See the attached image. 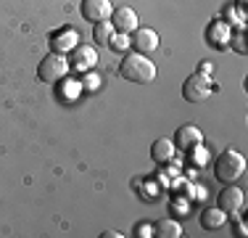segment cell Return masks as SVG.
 I'll list each match as a JSON object with an SVG mask.
<instances>
[{
    "label": "cell",
    "instance_id": "cell-20",
    "mask_svg": "<svg viewBox=\"0 0 248 238\" xmlns=\"http://www.w3.org/2000/svg\"><path fill=\"white\" fill-rule=\"evenodd\" d=\"M135 236L138 238H145V236H153V225H138V228H135Z\"/></svg>",
    "mask_w": 248,
    "mask_h": 238
},
{
    "label": "cell",
    "instance_id": "cell-4",
    "mask_svg": "<svg viewBox=\"0 0 248 238\" xmlns=\"http://www.w3.org/2000/svg\"><path fill=\"white\" fill-rule=\"evenodd\" d=\"M214 90V82H211L209 74H190L185 82H182V98L187 101V103H201V101H206Z\"/></svg>",
    "mask_w": 248,
    "mask_h": 238
},
{
    "label": "cell",
    "instance_id": "cell-11",
    "mask_svg": "<svg viewBox=\"0 0 248 238\" xmlns=\"http://www.w3.org/2000/svg\"><path fill=\"white\" fill-rule=\"evenodd\" d=\"M174 153H177V148H174V143L169 140V138H158L151 146V159L156 164H169L174 159Z\"/></svg>",
    "mask_w": 248,
    "mask_h": 238
},
{
    "label": "cell",
    "instance_id": "cell-17",
    "mask_svg": "<svg viewBox=\"0 0 248 238\" xmlns=\"http://www.w3.org/2000/svg\"><path fill=\"white\" fill-rule=\"evenodd\" d=\"M114 51H127L129 48V34H122V32H116L114 37H111V43H108Z\"/></svg>",
    "mask_w": 248,
    "mask_h": 238
},
{
    "label": "cell",
    "instance_id": "cell-2",
    "mask_svg": "<svg viewBox=\"0 0 248 238\" xmlns=\"http://www.w3.org/2000/svg\"><path fill=\"white\" fill-rule=\"evenodd\" d=\"M246 172V159L243 153H238L235 148H227V151H222L219 156L214 159V177L219 183H235L240 175Z\"/></svg>",
    "mask_w": 248,
    "mask_h": 238
},
{
    "label": "cell",
    "instance_id": "cell-18",
    "mask_svg": "<svg viewBox=\"0 0 248 238\" xmlns=\"http://www.w3.org/2000/svg\"><path fill=\"white\" fill-rule=\"evenodd\" d=\"M230 43H232V48L240 53V56H246V37H243V29H238L235 34H230Z\"/></svg>",
    "mask_w": 248,
    "mask_h": 238
},
{
    "label": "cell",
    "instance_id": "cell-3",
    "mask_svg": "<svg viewBox=\"0 0 248 238\" xmlns=\"http://www.w3.org/2000/svg\"><path fill=\"white\" fill-rule=\"evenodd\" d=\"M69 69L72 67H69V58L63 53H48L37 67V77H40V82L53 85V82H61L69 74Z\"/></svg>",
    "mask_w": 248,
    "mask_h": 238
},
{
    "label": "cell",
    "instance_id": "cell-1",
    "mask_svg": "<svg viewBox=\"0 0 248 238\" xmlns=\"http://www.w3.org/2000/svg\"><path fill=\"white\" fill-rule=\"evenodd\" d=\"M119 77L132 82V85H148L156 80V64L143 53H129L119 64Z\"/></svg>",
    "mask_w": 248,
    "mask_h": 238
},
{
    "label": "cell",
    "instance_id": "cell-14",
    "mask_svg": "<svg viewBox=\"0 0 248 238\" xmlns=\"http://www.w3.org/2000/svg\"><path fill=\"white\" fill-rule=\"evenodd\" d=\"M74 43H77V34L72 32V29H61V32L53 34L50 48H53V53H66V51L74 48Z\"/></svg>",
    "mask_w": 248,
    "mask_h": 238
},
{
    "label": "cell",
    "instance_id": "cell-12",
    "mask_svg": "<svg viewBox=\"0 0 248 238\" xmlns=\"http://www.w3.org/2000/svg\"><path fill=\"white\" fill-rule=\"evenodd\" d=\"M230 24L227 21H211V27L206 29V40H209L211 45H217V48H224L230 43Z\"/></svg>",
    "mask_w": 248,
    "mask_h": 238
},
{
    "label": "cell",
    "instance_id": "cell-7",
    "mask_svg": "<svg viewBox=\"0 0 248 238\" xmlns=\"http://www.w3.org/2000/svg\"><path fill=\"white\" fill-rule=\"evenodd\" d=\"M82 11V19L85 21H106L111 19V14H114V5H111V0H82L79 5Z\"/></svg>",
    "mask_w": 248,
    "mask_h": 238
},
{
    "label": "cell",
    "instance_id": "cell-10",
    "mask_svg": "<svg viewBox=\"0 0 248 238\" xmlns=\"http://www.w3.org/2000/svg\"><path fill=\"white\" fill-rule=\"evenodd\" d=\"M108 21L114 24V29H116V32H122V34H132L135 29L140 27V24H138V14H135L132 8H127V5L114 8V14H111Z\"/></svg>",
    "mask_w": 248,
    "mask_h": 238
},
{
    "label": "cell",
    "instance_id": "cell-5",
    "mask_svg": "<svg viewBox=\"0 0 248 238\" xmlns=\"http://www.w3.org/2000/svg\"><path fill=\"white\" fill-rule=\"evenodd\" d=\"M243 204H246V196L235 183H227V188L219 190V196H217V206H219L224 214H232V217L238 212H243Z\"/></svg>",
    "mask_w": 248,
    "mask_h": 238
},
{
    "label": "cell",
    "instance_id": "cell-6",
    "mask_svg": "<svg viewBox=\"0 0 248 238\" xmlns=\"http://www.w3.org/2000/svg\"><path fill=\"white\" fill-rule=\"evenodd\" d=\"M174 148L177 151H196V148H201V143H203V133L196 127V124H182V127H177V133H174Z\"/></svg>",
    "mask_w": 248,
    "mask_h": 238
},
{
    "label": "cell",
    "instance_id": "cell-24",
    "mask_svg": "<svg viewBox=\"0 0 248 238\" xmlns=\"http://www.w3.org/2000/svg\"><path fill=\"white\" fill-rule=\"evenodd\" d=\"M238 236L246 238V225H243V222H238Z\"/></svg>",
    "mask_w": 248,
    "mask_h": 238
},
{
    "label": "cell",
    "instance_id": "cell-9",
    "mask_svg": "<svg viewBox=\"0 0 248 238\" xmlns=\"http://www.w3.org/2000/svg\"><path fill=\"white\" fill-rule=\"evenodd\" d=\"M129 45L135 48V53H143V56H148L158 48V34L153 32L148 27H138L132 34H129Z\"/></svg>",
    "mask_w": 248,
    "mask_h": 238
},
{
    "label": "cell",
    "instance_id": "cell-19",
    "mask_svg": "<svg viewBox=\"0 0 248 238\" xmlns=\"http://www.w3.org/2000/svg\"><path fill=\"white\" fill-rule=\"evenodd\" d=\"M172 206L177 209V214H187V212H190V204H187L185 199H174V201H172Z\"/></svg>",
    "mask_w": 248,
    "mask_h": 238
},
{
    "label": "cell",
    "instance_id": "cell-23",
    "mask_svg": "<svg viewBox=\"0 0 248 238\" xmlns=\"http://www.w3.org/2000/svg\"><path fill=\"white\" fill-rule=\"evenodd\" d=\"M103 238H122V233H116V230H106Z\"/></svg>",
    "mask_w": 248,
    "mask_h": 238
},
{
    "label": "cell",
    "instance_id": "cell-21",
    "mask_svg": "<svg viewBox=\"0 0 248 238\" xmlns=\"http://www.w3.org/2000/svg\"><path fill=\"white\" fill-rule=\"evenodd\" d=\"M98 85H100V80H98L95 74H87V77H85V87H87L90 93H93V90H98Z\"/></svg>",
    "mask_w": 248,
    "mask_h": 238
},
{
    "label": "cell",
    "instance_id": "cell-13",
    "mask_svg": "<svg viewBox=\"0 0 248 238\" xmlns=\"http://www.w3.org/2000/svg\"><path fill=\"white\" fill-rule=\"evenodd\" d=\"M224 225H227V214H224L219 206L201 212V228H206V230H219V228H224Z\"/></svg>",
    "mask_w": 248,
    "mask_h": 238
},
{
    "label": "cell",
    "instance_id": "cell-15",
    "mask_svg": "<svg viewBox=\"0 0 248 238\" xmlns=\"http://www.w3.org/2000/svg\"><path fill=\"white\" fill-rule=\"evenodd\" d=\"M153 236H158V238H180L182 228H180V222L164 217V220H158V222L153 225Z\"/></svg>",
    "mask_w": 248,
    "mask_h": 238
},
{
    "label": "cell",
    "instance_id": "cell-16",
    "mask_svg": "<svg viewBox=\"0 0 248 238\" xmlns=\"http://www.w3.org/2000/svg\"><path fill=\"white\" fill-rule=\"evenodd\" d=\"M114 34H116V29H114V24H111L108 19L95 21V27H93V40H95L98 45H108Z\"/></svg>",
    "mask_w": 248,
    "mask_h": 238
},
{
    "label": "cell",
    "instance_id": "cell-8",
    "mask_svg": "<svg viewBox=\"0 0 248 238\" xmlns=\"http://www.w3.org/2000/svg\"><path fill=\"white\" fill-rule=\"evenodd\" d=\"M98 64V53L93 45H74L72 56H69V67L77 71H90Z\"/></svg>",
    "mask_w": 248,
    "mask_h": 238
},
{
    "label": "cell",
    "instance_id": "cell-22",
    "mask_svg": "<svg viewBox=\"0 0 248 238\" xmlns=\"http://www.w3.org/2000/svg\"><path fill=\"white\" fill-rule=\"evenodd\" d=\"M209 71H214V64H211V61H201L198 74H209Z\"/></svg>",
    "mask_w": 248,
    "mask_h": 238
}]
</instances>
